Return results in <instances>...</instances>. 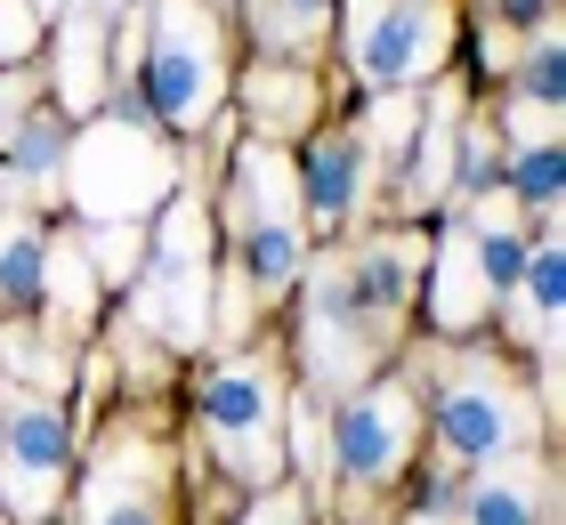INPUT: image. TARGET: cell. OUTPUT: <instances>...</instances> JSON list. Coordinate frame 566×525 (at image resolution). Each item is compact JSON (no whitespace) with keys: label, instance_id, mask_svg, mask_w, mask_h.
Returning a JSON list of instances; mask_svg holds the SVG:
<instances>
[{"label":"cell","instance_id":"cell-1","mask_svg":"<svg viewBox=\"0 0 566 525\" xmlns=\"http://www.w3.org/2000/svg\"><path fill=\"white\" fill-rule=\"evenodd\" d=\"M146 105L178 129H195L219 105V33H211V9H202V0H154Z\"/></svg>","mask_w":566,"mask_h":525},{"label":"cell","instance_id":"cell-2","mask_svg":"<svg viewBox=\"0 0 566 525\" xmlns=\"http://www.w3.org/2000/svg\"><path fill=\"white\" fill-rule=\"evenodd\" d=\"M138 307L170 348H195L211 332V219L195 202H178L163 219V243L138 267Z\"/></svg>","mask_w":566,"mask_h":525},{"label":"cell","instance_id":"cell-3","mask_svg":"<svg viewBox=\"0 0 566 525\" xmlns=\"http://www.w3.org/2000/svg\"><path fill=\"white\" fill-rule=\"evenodd\" d=\"M526 405L485 356H453L437 364V437H446L453 461H502L526 444Z\"/></svg>","mask_w":566,"mask_h":525},{"label":"cell","instance_id":"cell-4","mask_svg":"<svg viewBox=\"0 0 566 525\" xmlns=\"http://www.w3.org/2000/svg\"><path fill=\"white\" fill-rule=\"evenodd\" d=\"M202 429H211L219 461L251 485H268L283 469V397L260 364H219L202 388Z\"/></svg>","mask_w":566,"mask_h":525},{"label":"cell","instance_id":"cell-5","mask_svg":"<svg viewBox=\"0 0 566 525\" xmlns=\"http://www.w3.org/2000/svg\"><path fill=\"white\" fill-rule=\"evenodd\" d=\"M163 187H170V154L138 122H97L73 146V202L90 219H138L146 202H163Z\"/></svg>","mask_w":566,"mask_h":525},{"label":"cell","instance_id":"cell-6","mask_svg":"<svg viewBox=\"0 0 566 525\" xmlns=\"http://www.w3.org/2000/svg\"><path fill=\"white\" fill-rule=\"evenodd\" d=\"M348 49L373 90H413L446 57V9L437 0H348Z\"/></svg>","mask_w":566,"mask_h":525},{"label":"cell","instance_id":"cell-7","mask_svg":"<svg viewBox=\"0 0 566 525\" xmlns=\"http://www.w3.org/2000/svg\"><path fill=\"white\" fill-rule=\"evenodd\" d=\"M57 469H65V405L49 388H33V397L0 412V493L24 517H41L57 502Z\"/></svg>","mask_w":566,"mask_h":525},{"label":"cell","instance_id":"cell-8","mask_svg":"<svg viewBox=\"0 0 566 525\" xmlns=\"http://www.w3.org/2000/svg\"><path fill=\"white\" fill-rule=\"evenodd\" d=\"M405 453H413V397H405L397 380L356 388L340 405V420H332V461H340L356 485H389L405 469Z\"/></svg>","mask_w":566,"mask_h":525},{"label":"cell","instance_id":"cell-9","mask_svg":"<svg viewBox=\"0 0 566 525\" xmlns=\"http://www.w3.org/2000/svg\"><path fill=\"white\" fill-rule=\"evenodd\" d=\"M373 339L380 332L348 300V267H340V259H324L316 292H307V372H316L324 388L332 380H356V372H365V356H373Z\"/></svg>","mask_w":566,"mask_h":525},{"label":"cell","instance_id":"cell-10","mask_svg":"<svg viewBox=\"0 0 566 525\" xmlns=\"http://www.w3.org/2000/svg\"><path fill=\"white\" fill-rule=\"evenodd\" d=\"M413 243L405 234H380V243H365L356 259H340L348 267V300H356V315L389 339V324H397V307H405V292H413Z\"/></svg>","mask_w":566,"mask_h":525},{"label":"cell","instance_id":"cell-11","mask_svg":"<svg viewBox=\"0 0 566 525\" xmlns=\"http://www.w3.org/2000/svg\"><path fill=\"white\" fill-rule=\"evenodd\" d=\"M300 219V187H292V170H283V154L268 146H243V162H235V227H292Z\"/></svg>","mask_w":566,"mask_h":525},{"label":"cell","instance_id":"cell-12","mask_svg":"<svg viewBox=\"0 0 566 525\" xmlns=\"http://www.w3.org/2000/svg\"><path fill=\"white\" fill-rule=\"evenodd\" d=\"M90 525H163V510H154V469L138 453H122V444L90 477Z\"/></svg>","mask_w":566,"mask_h":525},{"label":"cell","instance_id":"cell-13","mask_svg":"<svg viewBox=\"0 0 566 525\" xmlns=\"http://www.w3.org/2000/svg\"><path fill=\"white\" fill-rule=\"evenodd\" d=\"M437 324L446 332H470L478 315H485V275H478V243H470V227H446V243H437Z\"/></svg>","mask_w":566,"mask_h":525},{"label":"cell","instance_id":"cell-14","mask_svg":"<svg viewBox=\"0 0 566 525\" xmlns=\"http://www.w3.org/2000/svg\"><path fill=\"white\" fill-rule=\"evenodd\" d=\"M356 187H365V154H356V138H316V146H307L300 195H307V210H316L324 227L356 210Z\"/></svg>","mask_w":566,"mask_h":525},{"label":"cell","instance_id":"cell-15","mask_svg":"<svg viewBox=\"0 0 566 525\" xmlns=\"http://www.w3.org/2000/svg\"><path fill=\"white\" fill-rule=\"evenodd\" d=\"M470 525H543V469L534 461H510V469H485L470 485Z\"/></svg>","mask_w":566,"mask_h":525},{"label":"cell","instance_id":"cell-16","mask_svg":"<svg viewBox=\"0 0 566 525\" xmlns=\"http://www.w3.org/2000/svg\"><path fill=\"white\" fill-rule=\"evenodd\" d=\"M0 170H9V187H24V195L57 187V170H65V122L57 114H24L9 129V146H0Z\"/></svg>","mask_w":566,"mask_h":525},{"label":"cell","instance_id":"cell-17","mask_svg":"<svg viewBox=\"0 0 566 525\" xmlns=\"http://www.w3.org/2000/svg\"><path fill=\"white\" fill-rule=\"evenodd\" d=\"M300 267H307L300 219H292V227H251V234H243V275H251V292H283Z\"/></svg>","mask_w":566,"mask_h":525},{"label":"cell","instance_id":"cell-18","mask_svg":"<svg viewBox=\"0 0 566 525\" xmlns=\"http://www.w3.org/2000/svg\"><path fill=\"white\" fill-rule=\"evenodd\" d=\"M510 202H526L534 219L558 210V138H518L510 146Z\"/></svg>","mask_w":566,"mask_h":525},{"label":"cell","instance_id":"cell-19","mask_svg":"<svg viewBox=\"0 0 566 525\" xmlns=\"http://www.w3.org/2000/svg\"><path fill=\"white\" fill-rule=\"evenodd\" d=\"M49 267V243L24 219H0V300H33Z\"/></svg>","mask_w":566,"mask_h":525},{"label":"cell","instance_id":"cell-20","mask_svg":"<svg viewBox=\"0 0 566 525\" xmlns=\"http://www.w3.org/2000/svg\"><path fill=\"white\" fill-rule=\"evenodd\" d=\"M558 267H566V259H558V234L543 219V243L526 251V275H518V292L534 300V339H543V348H551V332H558V283H566Z\"/></svg>","mask_w":566,"mask_h":525},{"label":"cell","instance_id":"cell-21","mask_svg":"<svg viewBox=\"0 0 566 525\" xmlns=\"http://www.w3.org/2000/svg\"><path fill=\"white\" fill-rule=\"evenodd\" d=\"M97 97V17H73L65 24V105H90Z\"/></svg>","mask_w":566,"mask_h":525},{"label":"cell","instance_id":"cell-22","mask_svg":"<svg viewBox=\"0 0 566 525\" xmlns=\"http://www.w3.org/2000/svg\"><path fill=\"white\" fill-rule=\"evenodd\" d=\"M41 292L57 300L65 315H90V275H82V251H73V243H57V251H49V267H41Z\"/></svg>","mask_w":566,"mask_h":525},{"label":"cell","instance_id":"cell-23","mask_svg":"<svg viewBox=\"0 0 566 525\" xmlns=\"http://www.w3.org/2000/svg\"><path fill=\"white\" fill-rule=\"evenodd\" d=\"M332 17V0H260V33L268 41H307Z\"/></svg>","mask_w":566,"mask_h":525},{"label":"cell","instance_id":"cell-24","mask_svg":"<svg viewBox=\"0 0 566 525\" xmlns=\"http://www.w3.org/2000/svg\"><path fill=\"white\" fill-rule=\"evenodd\" d=\"M97 275H106V283L138 275V219H106V227H97Z\"/></svg>","mask_w":566,"mask_h":525},{"label":"cell","instance_id":"cell-25","mask_svg":"<svg viewBox=\"0 0 566 525\" xmlns=\"http://www.w3.org/2000/svg\"><path fill=\"white\" fill-rule=\"evenodd\" d=\"M405 129H413V105H405V90H389V97L373 105V122L356 129V138H365L373 154H405Z\"/></svg>","mask_w":566,"mask_h":525},{"label":"cell","instance_id":"cell-26","mask_svg":"<svg viewBox=\"0 0 566 525\" xmlns=\"http://www.w3.org/2000/svg\"><path fill=\"white\" fill-rule=\"evenodd\" d=\"M446 162H453V97H437V114H429V146H421V195L446 178Z\"/></svg>","mask_w":566,"mask_h":525},{"label":"cell","instance_id":"cell-27","mask_svg":"<svg viewBox=\"0 0 566 525\" xmlns=\"http://www.w3.org/2000/svg\"><path fill=\"white\" fill-rule=\"evenodd\" d=\"M0 356L17 364V372H41V380H57L65 372V356H49L41 339H33V324H17V332H0Z\"/></svg>","mask_w":566,"mask_h":525},{"label":"cell","instance_id":"cell-28","mask_svg":"<svg viewBox=\"0 0 566 525\" xmlns=\"http://www.w3.org/2000/svg\"><path fill=\"white\" fill-rule=\"evenodd\" d=\"M24 49H33V9H24V0H0V65L24 57Z\"/></svg>","mask_w":566,"mask_h":525},{"label":"cell","instance_id":"cell-29","mask_svg":"<svg viewBox=\"0 0 566 525\" xmlns=\"http://www.w3.org/2000/svg\"><path fill=\"white\" fill-rule=\"evenodd\" d=\"M485 170H494V129H470L461 138V187H485Z\"/></svg>","mask_w":566,"mask_h":525},{"label":"cell","instance_id":"cell-30","mask_svg":"<svg viewBox=\"0 0 566 525\" xmlns=\"http://www.w3.org/2000/svg\"><path fill=\"white\" fill-rule=\"evenodd\" d=\"M283 510H292V502H260V510H251V517H243V525H275V517H283Z\"/></svg>","mask_w":566,"mask_h":525},{"label":"cell","instance_id":"cell-31","mask_svg":"<svg viewBox=\"0 0 566 525\" xmlns=\"http://www.w3.org/2000/svg\"><path fill=\"white\" fill-rule=\"evenodd\" d=\"M73 9H82V17H114L122 0H73Z\"/></svg>","mask_w":566,"mask_h":525},{"label":"cell","instance_id":"cell-32","mask_svg":"<svg viewBox=\"0 0 566 525\" xmlns=\"http://www.w3.org/2000/svg\"><path fill=\"white\" fill-rule=\"evenodd\" d=\"M9 129H17V114H9V97H0V146H9Z\"/></svg>","mask_w":566,"mask_h":525},{"label":"cell","instance_id":"cell-33","mask_svg":"<svg viewBox=\"0 0 566 525\" xmlns=\"http://www.w3.org/2000/svg\"><path fill=\"white\" fill-rule=\"evenodd\" d=\"M275 525H307V510H300V502H292V510H283V517H275Z\"/></svg>","mask_w":566,"mask_h":525},{"label":"cell","instance_id":"cell-34","mask_svg":"<svg viewBox=\"0 0 566 525\" xmlns=\"http://www.w3.org/2000/svg\"><path fill=\"white\" fill-rule=\"evenodd\" d=\"M33 9H57V0H33Z\"/></svg>","mask_w":566,"mask_h":525},{"label":"cell","instance_id":"cell-35","mask_svg":"<svg viewBox=\"0 0 566 525\" xmlns=\"http://www.w3.org/2000/svg\"><path fill=\"white\" fill-rule=\"evenodd\" d=\"M0 412H9V388H0Z\"/></svg>","mask_w":566,"mask_h":525}]
</instances>
